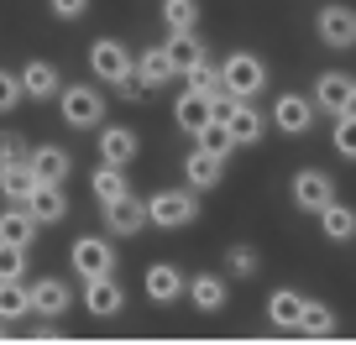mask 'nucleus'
I'll return each instance as SVG.
<instances>
[{"instance_id": "nucleus-7", "label": "nucleus", "mask_w": 356, "mask_h": 345, "mask_svg": "<svg viewBox=\"0 0 356 345\" xmlns=\"http://www.w3.org/2000/svg\"><path fill=\"white\" fill-rule=\"evenodd\" d=\"M314 115H320V110H314V100H309V94H293V90H289V94H278V100H273L267 121L278 126L283 136H304V131L314 126Z\"/></svg>"}, {"instance_id": "nucleus-27", "label": "nucleus", "mask_w": 356, "mask_h": 345, "mask_svg": "<svg viewBox=\"0 0 356 345\" xmlns=\"http://www.w3.org/2000/svg\"><path fill=\"white\" fill-rule=\"evenodd\" d=\"M299 314H304V293L278 288L273 298H267V319L278 324V330H293V324H299Z\"/></svg>"}, {"instance_id": "nucleus-19", "label": "nucleus", "mask_w": 356, "mask_h": 345, "mask_svg": "<svg viewBox=\"0 0 356 345\" xmlns=\"http://www.w3.org/2000/svg\"><path fill=\"white\" fill-rule=\"evenodd\" d=\"M136 131L131 126H100V157L105 162H115V167H131V157H136Z\"/></svg>"}, {"instance_id": "nucleus-5", "label": "nucleus", "mask_w": 356, "mask_h": 345, "mask_svg": "<svg viewBox=\"0 0 356 345\" xmlns=\"http://www.w3.org/2000/svg\"><path fill=\"white\" fill-rule=\"evenodd\" d=\"M289 194H293V210L320 214L325 204L335 199V183H330V173H320V167H299V173H293V183H289Z\"/></svg>"}, {"instance_id": "nucleus-9", "label": "nucleus", "mask_w": 356, "mask_h": 345, "mask_svg": "<svg viewBox=\"0 0 356 345\" xmlns=\"http://www.w3.org/2000/svg\"><path fill=\"white\" fill-rule=\"evenodd\" d=\"M314 26H320V42L335 47V53H351L356 47V11L351 6H320Z\"/></svg>"}, {"instance_id": "nucleus-16", "label": "nucleus", "mask_w": 356, "mask_h": 345, "mask_svg": "<svg viewBox=\"0 0 356 345\" xmlns=\"http://www.w3.org/2000/svg\"><path fill=\"white\" fill-rule=\"evenodd\" d=\"M26 210H32V220L37 225H58L68 214V194H63V183H37L32 194H26Z\"/></svg>"}, {"instance_id": "nucleus-3", "label": "nucleus", "mask_w": 356, "mask_h": 345, "mask_svg": "<svg viewBox=\"0 0 356 345\" xmlns=\"http://www.w3.org/2000/svg\"><path fill=\"white\" fill-rule=\"evenodd\" d=\"M220 90L231 94V100H257V94L267 90V63L257 53H246V47L231 53L220 63Z\"/></svg>"}, {"instance_id": "nucleus-28", "label": "nucleus", "mask_w": 356, "mask_h": 345, "mask_svg": "<svg viewBox=\"0 0 356 345\" xmlns=\"http://www.w3.org/2000/svg\"><path fill=\"white\" fill-rule=\"evenodd\" d=\"M32 314V293L22 278H0V319H26Z\"/></svg>"}, {"instance_id": "nucleus-15", "label": "nucleus", "mask_w": 356, "mask_h": 345, "mask_svg": "<svg viewBox=\"0 0 356 345\" xmlns=\"http://www.w3.org/2000/svg\"><path fill=\"white\" fill-rule=\"evenodd\" d=\"M26 162H32L37 183H68V173H74V157H68L63 146H53V142L32 146V152H26Z\"/></svg>"}, {"instance_id": "nucleus-32", "label": "nucleus", "mask_w": 356, "mask_h": 345, "mask_svg": "<svg viewBox=\"0 0 356 345\" xmlns=\"http://www.w3.org/2000/svg\"><path fill=\"white\" fill-rule=\"evenodd\" d=\"M194 142H200L204 152H215V157H231V152H236V136H231V126H225V121H215V115H210V126H204V131L194 136Z\"/></svg>"}, {"instance_id": "nucleus-24", "label": "nucleus", "mask_w": 356, "mask_h": 345, "mask_svg": "<svg viewBox=\"0 0 356 345\" xmlns=\"http://www.w3.org/2000/svg\"><path fill=\"white\" fill-rule=\"evenodd\" d=\"M173 121H178V131L200 136L204 126H210V100L194 94V90H184V94H178V105H173Z\"/></svg>"}, {"instance_id": "nucleus-10", "label": "nucleus", "mask_w": 356, "mask_h": 345, "mask_svg": "<svg viewBox=\"0 0 356 345\" xmlns=\"http://www.w3.org/2000/svg\"><path fill=\"white\" fill-rule=\"evenodd\" d=\"M84 309L95 314V319H115V314L126 309V293H121V283H115V272L84 278Z\"/></svg>"}, {"instance_id": "nucleus-39", "label": "nucleus", "mask_w": 356, "mask_h": 345, "mask_svg": "<svg viewBox=\"0 0 356 345\" xmlns=\"http://www.w3.org/2000/svg\"><path fill=\"white\" fill-rule=\"evenodd\" d=\"M346 115H356V94H351V105H346Z\"/></svg>"}, {"instance_id": "nucleus-22", "label": "nucleus", "mask_w": 356, "mask_h": 345, "mask_svg": "<svg viewBox=\"0 0 356 345\" xmlns=\"http://www.w3.org/2000/svg\"><path fill=\"white\" fill-rule=\"evenodd\" d=\"M37 230H42V225L32 220V210H26V204H6V210H0V241L32 246V241H37Z\"/></svg>"}, {"instance_id": "nucleus-4", "label": "nucleus", "mask_w": 356, "mask_h": 345, "mask_svg": "<svg viewBox=\"0 0 356 345\" xmlns=\"http://www.w3.org/2000/svg\"><path fill=\"white\" fill-rule=\"evenodd\" d=\"M89 68H95V78L111 84V90H126V84L136 78V58L126 53L115 37H100V42L89 47Z\"/></svg>"}, {"instance_id": "nucleus-6", "label": "nucleus", "mask_w": 356, "mask_h": 345, "mask_svg": "<svg viewBox=\"0 0 356 345\" xmlns=\"http://www.w3.org/2000/svg\"><path fill=\"white\" fill-rule=\"evenodd\" d=\"M68 262H74L79 278H105V272H115V246L105 235H79Z\"/></svg>"}, {"instance_id": "nucleus-36", "label": "nucleus", "mask_w": 356, "mask_h": 345, "mask_svg": "<svg viewBox=\"0 0 356 345\" xmlns=\"http://www.w3.org/2000/svg\"><path fill=\"white\" fill-rule=\"evenodd\" d=\"M26 94H22V74H11V68H0V115L16 110Z\"/></svg>"}, {"instance_id": "nucleus-20", "label": "nucleus", "mask_w": 356, "mask_h": 345, "mask_svg": "<svg viewBox=\"0 0 356 345\" xmlns=\"http://www.w3.org/2000/svg\"><path fill=\"white\" fill-rule=\"evenodd\" d=\"M163 53H168V68H173V74H189L194 63H204V58H210L194 32H173V37L163 42Z\"/></svg>"}, {"instance_id": "nucleus-14", "label": "nucleus", "mask_w": 356, "mask_h": 345, "mask_svg": "<svg viewBox=\"0 0 356 345\" xmlns=\"http://www.w3.org/2000/svg\"><path fill=\"white\" fill-rule=\"evenodd\" d=\"M220 173H225V157L204 152V146H194V152L184 157V183H189L194 194H210L215 183H220Z\"/></svg>"}, {"instance_id": "nucleus-37", "label": "nucleus", "mask_w": 356, "mask_h": 345, "mask_svg": "<svg viewBox=\"0 0 356 345\" xmlns=\"http://www.w3.org/2000/svg\"><path fill=\"white\" fill-rule=\"evenodd\" d=\"M47 11H53L58 22H79V16L89 11V0H47Z\"/></svg>"}, {"instance_id": "nucleus-2", "label": "nucleus", "mask_w": 356, "mask_h": 345, "mask_svg": "<svg viewBox=\"0 0 356 345\" xmlns=\"http://www.w3.org/2000/svg\"><path fill=\"white\" fill-rule=\"evenodd\" d=\"M58 110H63V126H74V131H100L105 126V94L95 84H63L58 90Z\"/></svg>"}, {"instance_id": "nucleus-33", "label": "nucleus", "mask_w": 356, "mask_h": 345, "mask_svg": "<svg viewBox=\"0 0 356 345\" xmlns=\"http://www.w3.org/2000/svg\"><path fill=\"white\" fill-rule=\"evenodd\" d=\"M257 267H262V256H257L252 246H231V251H225V278H246L252 283Z\"/></svg>"}, {"instance_id": "nucleus-13", "label": "nucleus", "mask_w": 356, "mask_h": 345, "mask_svg": "<svg viewBox=\"0 0 356 345\" xmlns=\"http://www.w3.org/2000/svg\"><path fill=\"white\" fill-rule=\"evenodd\" d=\"M26 293H32V314H42V319H58V314H68V303H74V288H68L63 278H37Z\"/></svg>"}, {"instance_id": "nucleus-29", "label": "nucleus", "mask_w": 356, "mask_h": 345, "mask_svg": "<svg viewBox=\"0 0 356 345\" xmlns=\"http://www.w3.org/2000/svg\"><path fill=\"white\" fill-rule=\"evenodd\" d=\"M89 189H95V199H100V204L121 199V194H126V167L100 162V167H95V178H89Z\"/></svg>"}, {"instance_id": "nucleus-11", "label": "nucleus", "mask_w": 356, "mask_h": 345, "mask_svg": "<svg viewBox=\"0 0 356 345\" xmlns=\"http://www.w3.org/2000/svg\"><path fill=\"white\" fill-rule=\"evenodd\" d=\"M351 94H356V78H351V74H335V68H330V74L314 78V94H309V100H314V110L341 115L346 105H351Z\"/></svg>"}, {"instance_id": "nucleus-25", "label": "nucleus", "mask_w": 356, "mask_h": 345, "mask_svg": "<svg viewBox=\"0 0 356 345\" xmlns=\"http://www.w3.org/2000/svg\"><path fill=\"white\" fill-rule=\"evenodd\" d=\"M293 335H314V340L335 335V309L320 303V298H304V314H299V324H293Z\"/></svg>"}, {"instance_id": "nucleus-18", "label": "nucleus", "mask_w": 356, "mask_h": 345, "mask_svg": "<svg viewBox=\"0 0 356 345\" xmlns=\"http://www.w3.org/2000/svg\"><path fill=\"white\" fill-rule=\"evenodd\" d=\"M184 288H189V278H184L173 262H152V267H147V298H152V303L184 298Z\"/></svg>"}, {"instance_id": "nucleus-31", "label": "nucleus", "mask_w": 356, "mask_h": 345, "mask_svg": "<svg viewBox=\"0 0 356 345\" xmlns=\"http://www.w3.org/2000/svg\"><path fill=\"white\" fill-rule=\"evenodd\" d=\"M163 26L168 32H194L200 26V0H163Z\"/></svg>"}, {"instance_id": "nucleus-23", "label": "nucleus", "mask_w": 356, "mask_h": 345, "mask_svg": "<svg viewBox=\"0 0 356 345\" xmlns=\"http://www.w3.org/2000/svg\"><path fill=\"white\" fill-rule=\"evenodd\" d=\"M37 189V173H32V162L26 157H16V162H6L0 167V194L11 204H26V194Z\"/></svg>"}, {"instance_id": "nucleus-12", "label": "nucleus", "mask_w": 356, "mask_h": 345, "mask_svg": "<svg viewBox=\"0 0 356 345\" xmlns=\"http://www.w3.org/2000/svg\"><path fill=\"white\" fill-rule=\"evenodd\" d=\"M184 293H189V303L200 314H220L225 298H231V278H220V272H194Z\"/></svg>"}, {"instance_id": "nucleus-8", "label": "nucleus", "mask_w": 356, "mask_h": 345, "mask_svg": "<svg viewBox=\"0 0 356 345\" xmlns=\"http://www.w3.org/2000/svg\"><path fill=\"white\" fill-rule=\"evenodd\" d=\"M105 230L126 235V241L142 235L147 230V199H142V194H131V189H126L121 199H111V204H105Z\"/></svg>"}, {"instance_id": "nucleus-40", "label": "nucleus", "mask_w": 356, "mask_h": 345, "mask_svg": "<svg viewBox=\"0 0 356 345\" xmlns=\"http://www.w3.org/2000/svg\"><path fill=\"white\" fill-rule=\"evenodd\" d=\"M0 335H6V319H0Z\"/></svg>"}, {"instance_id": "nucleus-1", "label": "nucleus", "mask_w": 356, "mask_h": 345, "mask_svg": "<svg viewBox=\"0 0 356 345\" xmlns=\"http://www.w3.org/2000/svg\"><path fill=\"white\" fill-rule=\"evenodd\" d=\"M200 220V194L184 183V189H157L147 194V225L157 230H184V225Z\"/></svg>"}, {"instance_id": "nucleus-26", "label": "nucleus", "mask_w": 356, "mask_h": 345, "mask_svg": "<svg viewBox=\"0 0 356 345\" xmlns=\"http://www.w3.org/2000/svg\"><path fill=\"white\" fill-rule=\"evenodd\" d=\"M168 78H173V68H168V53H163V47H147V53L136 58V84H142V90H163Z\"/></svg>"}, {"instance_id": "nucleus-17", "label": "nucleus", "mask_w": 356, "mask_h": 345, "mask_svg": "<svg viewBox=\"0 0 356 345\" xmlns=\"http://www.w3.org/2000/svg\"><path fill=\"white\" fill-rule=\"evenodd\" d=\"M58 90H63V74H58L53 63L32 58V63L22 68V94L26 100H58Z\"/></svg>"}, {"instance_id": "nucleus-21", "label": "nucleus", "mask_w": 356, "mask_h": 345, "mask_svg": "<svg viewBox=\"0 0 356 345\" xmlns=\"http://www.w3.org/2000/svg\"><path fill=\"white\" fill-rule=\"evenodd\" d=\"M320 230H325V241H335V246L356 241V210H351V204H341V199H330L320 210Z\"/></svg>"}, {"instance_id": "nucleus-35", "label": "nucleus", "mask_w": 356, "mask_h": 345, "mask_svg": "<svg viewBox=\"0 0 356 345\" xmlns=\"http://www.w3.org/2000/svg\"><path fill=\"white\" fill-rule=\"evenodd\" d=\"M0 278H26V246L0 241Z\"/></svg>"}, {"instance_id": "nucleus-30", "label": "nucleus", "mask_w": 356, "mask_h": 345, "mask_svg": "<svg viewBox=\"0 0 356 345\" xmlns=\"http://www.w3.org/2000/svg\"><path fill=\"white\" fill-rule=\"evenodd\" d=\"M184 90H194V94H204V100H220V68L210 63V58H204V63H194L189 74H184Z\"/></svg>"}, {"instance_id": "nucleus-38", "label": "nucleus", "mask_w": 356, "mask_h": 345, "mask_svg": "<svg viewBox=\"0 0 356 345\" xmlns=\"http://www.w3.org/2000/svg\"><path fill=\"white\" fill-rule=\"evenodd\" d=\"M16 157H26V142H22L16 131H0V167L16 162Z\"/></svg>"}, {"instance_id": "nucleus-34", "label": "nucleus", "mask_w": 356, "mask_h": 345, "mask_svg": "<svg viewBox=\"0 0 356 345\" xmlns=\"http://www.w3.org/2000/svg\"><path fill=\"white\" fill-rule=\"evenodd\" d=\"M330 146L346 157V162H356V115H335V131H330Z\"/></svg>"}]
</instances>
